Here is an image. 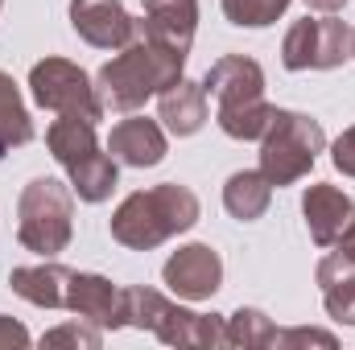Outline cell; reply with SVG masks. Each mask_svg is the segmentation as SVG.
I'll use <instances>...</instances> for the list:
<instances>
[{
	"instance_id": "obj_1",
	"label": "cell",
	"mask_w": 355,
	"mask_h": 350,
	"mask_svg": "<svg viewBox=\"0 0 355 350\" xmlns=\"http://www.w3.org/2000/svg\"><path fill=\"white\" fill-rule=\"evenodd\" d=\"M178 79H186V54L137 25V37L124 50H116L112 62L99 66L95 87L103 107L128 116V111H141L149 99H157L166 87H174Z\"/></svg>"
},
{
	"instance_id": "obj_2",
	"label": "cell",
	"mask_w": 355,
	"mask_h": 350,
	"mask_svg": "<svg viewBox=\"0 0 355 350\" xmlns=\"http://www.w3.org/2000/svg\"><path fill=\"white\" fill-rule=\"evenodd\" d=\"M202 206L198 194L182 181H162L149 190L128 194L116 210H112V239L128 252H153L166 239H174L182 231H190L198 223Z\"/></svg>"
},
{
	"instance_id": "obj_3",
	"label": "cell",
	"mask_w": 355,
	"mask_h": 350,
	"mask_svg": "<svg viewBox=\"0 0 355 350\" xmlns=\"http://www.w3.org/2000/svg\"><path fill=\"white\" fill-rule=\"evenodd\" d=\"M202 87L219 103L215 124L223 128V136H232V140L265 136L268 120H272V103L265 99V71L257 58L227 54V58L211 62V71L202 75Z\"/></svg>"
},
{
	"instance_id": "obj_4",
	"label": "cell",
	"mask_w": 355,
	"mask_h": 350,
	"mask_svg": "<svg viewBox=\"0 0 355 350\" xmlns=\"http://www.w3.org/2000/svg\"><path fill=\"white\" fill-rule=\"evenodd\" d=\"M124 317H128V326L157 334V342H166V347H227V326L219 313H194V309L178 305L166 293L145 288V284L124 288Z\"/></svg>"
},
{
	"instance_id": "obj_5",
	"label": "cell",
	"mask_w": 355,
	"mask_h": 350,
	"mask_svg": "<svg viewBox=\"0 0 355 350\" xmlns=\"http://www.w3.org/2000/svg\"><path fill=\"white\" fill-rule=\"evenodd\" d=\"M46 149L54 153V161L67 169L71 177V190L99 206L112 198L116 181H120V161L103 153L99 136H95V124L91 120H79V116H58L50 128H46Z\"/></svg>"
},
{
	"instance_id": "obj_6",
	"label": "cell",
	"mask_w": 355,
	"mask_h": 350,
	"mask_svg": "<svg viewBox=\"0 0 355 350\" xmlns=\"http://www.w3.org/2000/svg\"><path fill=\"white\" fill-rule=\"evenodd\" d=\"M17 239L42 260H58L75 239V190L58 177H33L17 198Z\"/></svg>"
},
{
	"instance_id": "obj_7",
	"label": "cell",
	"mask_w": 355,
	"mask_h": 350,
	"mask_svg": "<svg viewBox=\"0 0 355 350\" xmlns=\"http://www.w3.org/2000/svg\"><path fill=\"white\" fill-rule=\"evenodd\" d=\"M322 149H327V132L314 116L272 107V120L261 136V174L272 181V190L293 185L314 169Z\"/></svg>"
},
{
	"instance_id": "obj_8",
	"label": "cell",
	"mask_w": 355,
	"mask_h": 350,
	"mask_svg": "<svg viewBox=\"0 0 355 350\" xmlns=\"http://www.w3.org/2000/svg\"><path fill=\"white\" fill-rule=\"evenodd\" d=\"M29 95L37 107L54 111V116H79V120H91L99 124L103 120V99H99V87L83 66H75L71 58H42L33 62L29 71Z\"/></svg>"
},
{
	"instance_id": "obj_9",
	"label": "cell",
	"mask_w": 355,
	"mask_h": 350,
	"mask_svg": "<svg viewBox=\"0 0 355 350\" xmlns=\"http://www.w3.org/2000/svg\"><path fill=\"white\" fill-rule=\"evenodd\" d=\"M352 58V25L339 21L335 12L302 17L285 29L281 42V66L302 75V71H335Z\"/></svg>"
},
{
	"instance_id": "obj_10",
	"label": "cell",
	"mask_w": 355,
	"mask_h": 350,
	"mask_svg": "<svg viewBox=\"0 0 355 350\" xmlns=\"http://www.w3.org/2000/svg\"><path fill=\"white\" fill-rule=\"evenodd\" d=\"M162 280L178 301H211L223 288V260L211 243H182L162 264Z\"/></svg>"
},
{
	"instance_id": "obj_11",
	"label": "cell",
	"mask_w": 355,
	"mask_h": 350,
	"mask_svg": "<svg viewBox=\"0 0 355 350\" xmlns=\"http://www.w3.org/2000/svg\"><path fill=\"white\" fill-rule=\"evenodd\" d=\"M71 25L95 50H124L137 37V17L120 0H71Z\"/></svg>"
},
{
	"instance_id": "obj_12",
	"label": "cell",
	"mask_w": 355,
	"mask_h": 350,
	"mask_svg": "<svg viewBox=\"0 0 355 350\" xmlns=\"http://www.w3.org/2000/svg\"><path fill=\"white\" fill-rule=\"evenodd\" d=\"M107 153L128 165V169H153L166 161L170 153V136L162 128V120H149V116H124L112 124V136H107Z\"/></svg>"
},
{
	"instance_id": "obj_13",
	"label": "cell",
	"mask_w": 355,
	"mask_h": 350,
	"mask_svg": "<svg viewBox=\"0 0 355 350\" xmlns=\"http://www.w3.org/2000/svg\"><path fill=\"white\" fill-rule=\"evenodd\" d=\"M67 309L79 313L83 322L99 326V330H124V288L112 284L99 272H75L71 276V293H67Z\"/></svg>"
},
{
	"instance_id": "obj_14",
	"label": "cell",
	"mask_w": 355,
	"mask_h": 350,
	"mask_svg": "<svg viewBox=\"0 0 355 350\" xmlns=\"http://www.w3.org/2000/svg\"><path fill=\"white\" fill-rule=\"evenodd\" d=\"M302 214H306L310 239H314L318 248H335V239L343 235V227L355 219V202H352L347 190L327 185V181H314V185H306V194H302Z\"/></svg>"
},
{
	"instance_id": "obj_15",
	"label": "cell",
	"mask_w": 355,
	"mask_h": 350,
	"mask_svg": "<svg viewBox=\"0 0 355 350\" xmlns=\"http://www.w3.org/2000/svg\"><path fill=\"white\" fill-rule=\"evenodd\" d=\"M71 276L75 268L58 260H42V264H25V268H12L8 272V288L37 305V309H67V293H71Z\"/></svg>"
},
{
	"instance_id": "obj_16",
	"label": "cell",
	"mask_w": 355,
	"mask_h": 350,
	"mask_svg": "<svg viewBox=\"0 0 355 350\" xmlns=\"http://www.w3.org/2000/svg\"><path fill=\"white\" fill-rule=\"evenodd\" d=\"M207 87L202 83H190V79H178L174 87H166L157 95V120L170 136H194L202 132L207 124Z\"/></svg>"
},
{
	"instance_id": "obj_17",
	"label": "cell",
	"mask_w": 355,
	"mask_h": 350,
	"mask_svg": "<svg viewBox=\"0 0 355 350\" xmlns=\"http://www.w3.org/2000/svg\"><path fill=\"white\" fill-rule=\"evenodd\" d=\"M141 8H145V17L137 25L145 33L178 46L182 54H190L194 29H198V0H141Z\"/></svg>"
},
{
	"instance_id": "obj_18",
	"label": "cell",
	"mask_w": 355,
	"mask_h": 350,
	"mask_svg": "<svg viewBox=\"0 0 355 350\" xmlns=\"http://www.w3.org/2000/svg\"><path fill=\"white\" fill-rule=\"evenodd\" d=\"M314 280L322 288V305H327L331 322L355 326V264L343 252H327L314 268Z\"/></svg>"
},
{
	"instance_id": "obj_19",
	"label": "cell",
	"mask_w": 355,
	"mask_h": 350,
	"mask_svg": "<svg viewBox=\"0 0 355 350\" xmlns=\"http://www.w3.org/2000/svg\"><path fill=\"white\" fill-rule=\"evenodd\" d=\"M272 202V181L261 169H236L223 181V206L240 223H257Z\"/></svg>"
},
{
	"instance_id": "obj_20",
	"label": "cell",
	"mask_w": 355,
	"mask_h": 350,
	"mask_svg": "<svg viewBox=\"0 0 355 350\" xmlns=\"http://www.w3.org/2000/svg\"><path fill=\"white\" fill-rule=\"evenodd\" d=\"M33 140V120L21 99V87L12 83L8 71H0V157Z\"/></svg>"
},
{
	"instance_id": "obj_21",
	"label": "cell",
	"mask_w": 355,
	"mask_h": 350,
	"mask_svg": "<svg viewBox=\"0 0 355 350\" xmlns=\"http://www.w3.org/2000/svg\"><path fill=\"white\" fill-rule=\"evenodd\" d=\"M227 326V347L236 350H268L277 342V326L268 322L265 309H252V305H240L232 317H223Z\"/></svg>"
},
{
	"instance_id": "obj_22",
	"label": "cell",
	"mask_w": 355,
	"mask_h": 350,
	"mask_svg": "<svg viewBox=\"0 0 355 350\" xmlns=\"http://www.w3.org/2000/svg\"><path fill=\"white\" fill-rule=\"evenodd\" d=\"M223 4V17L240 29H265L272 21L285 17V8L293 0H219Z\"/></svg>"
},
{
	"instance_id": "obj_23",
	"label": "cell",
	"mask_w": 355,
	"mask_h": 350,
	"mask_svg": "<svg viewBox=\"0 0 355 350\" xmlns=\"http://www.w3.org/2000/svg\"><path fill=\"white\" fill-rule=\"evenodd\" d=\"M42 347L99 350V347H103V330H99V326H91V322H83V317H75V322H62V326L46 330V334H42Z\"/></svg>"
},
{
	"instance_id": "obj_24",
	"label": "cell",
	"mask_w": 355,
	"mask_h": 350,
	"mask_svg": "<svg viewBox=\"0 0 355 350\" xmlns=\"http://www.w3.org/2000/svg\"><path fill=\"white\" fill-rule=\"evenodd\" d=\"M272 347L281 350H306V347H322V350H335L339 338L331 330H314V326H293V330H277V342Z\"/></svg>"
},
{
	"instance_id": "obj_25",
	"label": "cell",
	"mask_w": 355,
	"mask_h": 350,
	"mask_svg": "<svg viewBox=\"0 0 355 350\" xmlns=\"http://www.w3.org/2000/svg\"><path fill=\"white\" fill-rule=\"evenodd\" d=\"M331 165L343 177H355V124L335 136V145H331Z\"/></svg>"
},
{
	"instance_id": "obj_26",
	"label": "cell",
	"mask_w": 355,
	"mask_h": 350,
	"mask_svg": "<svg viewBox=\"0 0 355 350\" xmlns=\"http://www.w3.org/2000/svg\"><path fill=\"white\" fill-rule=\"evenodd\" d=\"M29 342H33L29 330L21 322H12V317L0 313V350H21V347H29Z\"/></svg>"
},
{
	"instance_id": "obj_27",
	"label": "cell",
	"mask_w": 355,
	"mask_h": 350,
	"mask_svg": "<svg viewBox=\"0 0 355 350\" xmlns=\"http://www.w3.org/2000/svg\"><path fill=\"white\" fill-rule=\"evenodd\" d=\"M335 252H343V256L355 264V219L347 223V227H343V235L335 239Z\"/></svg>"
},
{
	"instance_id": "obj_28",
	"label": "cell",
	"mask_w": 355,
	"mask_h": 350,
	"mask_svg": "<svg viewBox=\"0 0 355 350\" xmlns=\"http://www.w3.org/2000/svg\"><path fill=\"white\" fill-rule=\"evenodd\" d=\"M347 0H306V8H314V12H339Z\"/></svg>"
},
{
	"instance_id": "obj_29",
	"label": "cell",
	"mask_w": 355,
	"mask_h": 350,
	"mask_svg": "<svg viewBox=\"0 0 355 350\" xmlns=\"http://www.w3.org/2000/svg\"><path fill=\"white\" fill-rule=\"evenodd\" d=\"M352 58H355V29H352Z\"/></svg>"
},
{
	"instance_id": "obj_30",
	"label": "cell",
	"mask_w": 355,
	"mask_h": 350,
	"mask_svg": "<svg viewBox=\"0 0 355 350\" xmlns=\"http://www.w3.org/2000/svg\"><path fill=\"white\" fill-rule=\"evenodd\" d=\"M0 8H4V0H0Z\"/></svg>"
}]
</instances>
